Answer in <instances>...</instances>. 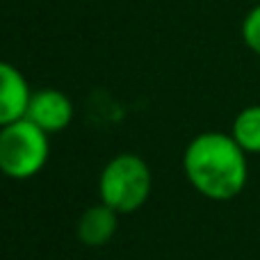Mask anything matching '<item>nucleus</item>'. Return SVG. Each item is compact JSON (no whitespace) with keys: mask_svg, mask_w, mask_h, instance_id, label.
<instances>
[{"mask_svg":"<svg viewBox=\"0 0 260 260\" xmlns=\"http://www.w3.org/2000/svg\"><path fill=\"white\" fill-rule=\"evenodd\" d=\"M25 119H30L35 126L44 133L53 135L59 133L71 123L73 119V103L64 91L59 89H39L32 91L30 105H27Z\"/></svg>","mask_w":260,"mask_h":260,"instance_id":"20e7f679","label":"nucleus"},{"mask_svg":"<svg viewBox=\"0 0 260 260\" xmlns=\"http://www.w3.org/2000/svg\"><path fill=\"white\" fill-rule=\"evenodd\" d=\"M151 169L135 153H121L103 167L99 176V197L119 215H133L151 194Z\"/></svg>","mask_w":260,"mask_h":260,"instance_id":"f03ea898","label":"nucleus"},{"mask_svg":"<svg viewBox=\"0 0 260 260\" xmlns=\"http://www.w3.org/2000/svg\"><path fill=\"white\" fill-rule=\"evenodd\" d=\"M183 171L194 189L210 201H231L249 180L247 153L233 135L208 130L187 144L183 153Z\"/></svg>","mask_w":260,"mask_h":260,"instance_id":"f257e3e1","label":"nucleus"},{"mask_svg":"<svg viewBox=\"0 0 260 260\" xmlns=\"http://www.w3.org/2000/svg\"><path fill=\"white\" fill-rule=\"evenodd\" d=\"M240 35H242V41L251 53L260 55V5L251 7L247 12L242 21V27H240Z\"/></svg>","mask_w":260,"mask_h":260,"instance_id":"6e6552de","label":"nucleus"},{"mask_svg":"<svg viewBox=\"0 0 260 260\" xmlns=\"http://www.w3.org/2000/svg\"><path fill=\"white\" fill-rule=\"evenodd\" d=\"M231 135L240 144L247 155H258L260 153V105H249L240 110L238 117L233 119Z\"/></svg>","mask_w":260,"mask_h":260,"instance_id":"0eeeda50","label":"nucleus"},{"mask_svg":"<svg viewBox=\"0 0 260 260\" xmlns=\"http://www.w3.org/2000/svg\"><path fill=\"white\" fill-rule=\"evenodd\" d=\"M119 226V212L103 201L87 208L76 226V235L85 247H105L114 238Z\"/></svg>","mask_w":260,"mask_h":260,"instance_id":"423d86ee","label":"nucleus"},{"mask_svg":"<svg viewBox=\"0 0 260 260\" xmlns=\"http://www.w3.org/2000/svg\"><path fill=\"white\" fill-rule=\"evenodd\" d=\"M50 155L48 133L30 119L0 128V171L12 180H27L46 167Z\"/></svg>","mask_w":260,"mask_h":260,"instance_id":"7ed1b4c3","label":"nucleus"},{"mask_svg":"<svg viewBox=\"0 0 260 260\" xmlns=\"http://www.w3.org/2000/svg\"><path fill=\"white\" fill-rule=\"evenodd\" d=\"M32 91L25 76L14 64L0 62V128L25 119Z\"/></svg>","mask_w":260,"mask_h":260,"instance_id":"39448f33","label":"nucleus"}]
</instances>
